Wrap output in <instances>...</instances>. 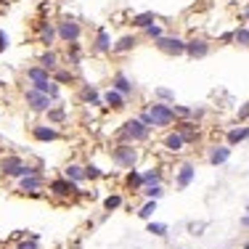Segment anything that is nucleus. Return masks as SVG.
I'll list each match as a JSON object with an SVG mask.
<instances>
[{"mask_svg":"<svg viewBox=\"0 0 249 249\" xmlns=\"http://www.w3.org/2000/svg\"><path fill=\"white\" fill-rule=\"evenodd\" d=\"M183 146H186V141H183V135L178 133V130H170V133L164 135V149L167 151H180Z\"/></svg>","mask_w":249,"mask_h":249,"instance_id":"b1692460","label":"nucleus"},{"mask_svg":"<svg viewBox=\"0 0 249 249\" xmlns=\"http://www.w3.org/2000/svg\"><path fill=\"white\" fill-rule=\"evenodd\" d=\"M56 35L61 43H80L82 37V24L77 19H72V16H64L61 21H56Z\"/></svg>","mask_w":249,"mask_h":249,"instance_id":"7ed1b4c3","label":"nucleus"},{"mask_svg":"<svg viewBox=\"0 0 249 249\" xmlns=\"http://www.w3.org/2000/svg\"><path fill=\"white\" fill-rule=\"evenodd\" d=\"M24 104L29 106V111H35V114H45V111L53 106V98H48L45 93H40L37 88L29 85L24 90Z\"/></svg>","mask_w":249,"mask_h":249,"instance_id":"39448f33","label":"nucleus"},{"mask_svg":"<svg viewBox=\"0 0 249 249\" xmlns=\"http://www.w3.org/2000/svg\"><path fill=\"white\" fill-rule=\"evenodd\" d=\"M111 159H114V164H120V167L133 170L135 162H138V149H135V143H120L111 151Z\"/></svg>","mask_w":249,"mask_h":249,"instance_id":"0eeeda50","label":"nucleus"},{"mask_svg":"<svg viewBox=\"0 0 249 249\" xmlns=\"http://www.w3.org/2000/svg\"><path fill=\"white\" fill-rule=\"evenodd\" d=\"M101 98H104V104L109 106V109H117V111L127 106V96H122V93H120V90H114V88H109V90H106Z\"/></svg>","mask_w":249,"mask_h":249,"instance_id":"4468645a","label":"nucleus"},{"mask_svg":"<svg viewBox=\"0 0 249 249\" xmlns=\"http://www.w3.org/2000/svg\"><path fill=\"white\" fill-rule=\"evenodd\" d=\"M154 21H157V14H154V11H143V14L133 16V27H138V29H146L149 24H154Z\"/></svg>","mask_w":249,"mask_h":249,"instance_id":"bb28decb","label":"nucleus"},{"mask_svg":"<svg viewBox=\"0 0 249 249\" xmlns=\"http://www.w3.org/2000/svg\"><path fill=\"white\" fill-rule=\"evenodd\" d=\"M0 170H3V175H8V178H24V175H32V173H40V164L32 167V164L24 162L21 157L11 154V157H5L3 162H0Z\"/></svg>","mask_w":249,"mask_h":249,"instance_id":"f03ea898","label":"nucleus"},{"mask_svg":"<svg viewBox=\"0 0 249 249\" xmlns=\"http://www.w3.org/2000/svg\"><path fill=\"white\" fill-rule=\"evenodd\" d=\"M90 51L96 53V56H104V53H111V35L106 32V29H98L96 37H93V45Z\"/></svg>","mask_w":249,"mask_h":249,"instance_id":"9d476101","label":"nucleus"},{"mask_svg":"<svg viewBox=\"0 0 249 249\" xmlns=\"http://www.w3.org/2000/svg\"><path fill=\"white\" fill-rule=\"evenodd\" d=\"M151 135V127H146L141 120H127L120 130V138L124 143H138V141H146Z\"/></svg>","mask_w":249,"mask_h":249,"instance_id":"20e7f679","label":"nucleus"},{"mask_svg":"<svg viewBox=\"0 0 249 249\" xmlns=\"http://www.w3.org/2000/svg\"><path fill=\"white\" fill-rule=\"evenodd\" d=\"M220 40H223V43H231V40H233V32H225Z\"/></svg>","mask_w":249,"mask_h":249,"instance_id":"a18cd8bd","label":"nucleus"},{"mask_svg":"<svg viewBox=\"0 0 249 249\" xmlns=\"http://www.w3.org/2000/svg\"><path fill=\"white\" fill-rule=\"evenodd\" d=\"M239 120H241V122H244V120H249V101H247V104L239 109Z\"/></svg>","mask_w":249,"mask_h":249,"instance_id":"37998d69","label":"nucleus"},{"mask_svg":"<svg viewBox=\"0 0 249 249\" xmlns=\"http://www.w3.org/2000/svg\"><path fill=\"white\" fill-rule=\"evenodd\" d=\"M51 80L58 82V85H74V82H77V74H74L69 67H58V69H53V72H51Z\"/></svg>","mask_w":249,"mask_h":249,"instance_id":"aec40b11","label":"nucleus"},{"mask_svg":"<svg viewBox=\"0 0 249 249\" xmlns=\"http://www.w3.org/2000/svg\"><path fill=\"white\" fill-rule=\"evenodd\" d=\"M149 233H154V236H167V225H164V223H151L149 225Z\"/></svg>","mask_w":249,"mask_h":249,"instance_id":"58836bf2","label":"nucleus"},{"mask_svg":"<svg viewBox=\"0 0 249 249\" xmlns=\"http://www.w3.org/2000/svg\"><path fill=\"white\" fill-rule=\"evenodd\" d=\"M247 138H249V127L228 130V146H236V143H241V141H247Z\"/></svg>","mask_w":249,"mask_h":249,"instance_id":"c756f323","label":"nucleus"},{"mask_svg":"<svg viewBox=\"0 0 249 249\" xmlns=\"http://www.w3.org/2000/svg\"><path fill=\"white\" fill-rule=\"evenodd\" d=\"M64 58H67V67L69 69H77L82 64V45L80 43H69L67 45V53H64Z\"/></svg>","mask_w":249,"mask_h":249,"instance_id":"6ab92c4d","label":"nucleus"},{"mask_svg":"<svg viewBox=\"0 0 249 249\" xmlns=\"http://www.w3.org/2000/svg\"><path fill=\"white\" fill-rule=\"evenodd\" d=\"M194 175H196V170H194V164H183L180 170H178V186L186 188L188 183L194 180Z\"/></svg>","mask_w":249,"mask_h":249,"instance_id":"cd10ccee","label":"nucleus"},{"mask_svg":"<svg viewBox=\"0 0 249 249\" xmlns=\"http://www.w3.org/2000/svg\"><path fill=\"white\" fill-rule=\"evenodd\" d=\"M178 133L183 135V141H186V143H194V141L199 138V124L196 122H180L178 124Z\"/></svg>","mask_w":249,"mask_h":249,"instance_id":"4be33fe9","label":"nucleus"},{"mask_svg":"<svg viewBox=\"0 0 249 249\" xmlns=\"http://www.w3.org/2000/svg\"><path fill=\"white\" fill-rule=\"evenodd\" d=\"M51 191L56 194V196H72L80 188H77V183L67 180V178H58V180H51Z\"/></svg>","mask_w":249,"mask_h":249,"instance_id":"ddd939ff","label":"nucleus"},{"mask_svg":"<svg viewBox=\"0 0 249 249\" xmlns=\"http://www.w3.org/2000/svg\"><path fill=\"white\" fill-rule=\"evenodd\" d=\"M154 212H157V199H151V201H149V204H146V207H143V210H141V212H138V215H141V217H143V220H149V217L154 215Z\"/></svg>","mask_w":249,"mask_h":249,"instance_id":"e433bc0d","label":"nucleus"},{"mask_svg":"<svg viewBox=\"0 0 249 249\" xmlns=\"http://www.w3.org/2000/svg\"><path fill=\"white\" fill-rule=\"evenodd\" d=\"M58 40V35H56V24L48 19H40L37 21V43L43 45V48H53V43Z\"/></svg>","mask_w":249,"mask_h":249,"instance_id":"6e6552de","label":"nucleus"},{"mask_svg":"<svg viewBox=\"0 0 249 249\" xmlns=\"http://www.w3.org/2000/svg\"><path fill=\"white\" fill-rule=\"evenodd\" d=\"M228 159H231V146H212V151H210L212 164H225Z\"/></svg>","mask_w":249,"mask_h":249,"instance_id":"393cba45","label":"nucleus"},{"mask_svg":"<svg viewBox=\"0 0 249 249\" xmlns=\"http://www.w3.org/2000/svg\"><path fill=\"white\" fill-rule=\"evenodd\" d=\"M19 249H37V233H32V239H29V241H21Z\"/></svg>","mask_w":249,"mask_h":249,"instance_id":"79ce46f5","label":"nucleus"},{"mask_svg":"<svg viewBox=\"0 0 249 249\" xmlns=\"http://www.w3.org/2000/svg\"><path fill=\"white\" fill-rule=\"evenodd\" d=\"M186 56L188 58H207V56H210V43H207L204 37L186 40Z\"/></svg>","mask_w":249,"mask_h":249,"instance_id":"1a4fd4ad","label":"nucleus"},{"mask_svg":"<svg viewBox=\"0 0 249 249\" xmlns=\"http://www.w3.org/2000/svg\"><path fill=\"white\" fill-rule=\"evenodd\" d=\"M143 194H146L149 199H159L164 191H162V186H159V183H154V186H146V188H143Z\"/></svg>","mask_w":249,"mask_h":249,"instance_id":"f704fd0d","label":"nucleus"},{"mask_svg":"<svg viewBox=\"0 0 249 249\" xmlns=\"http://www.w3.org/2000/svg\"><path fill=\"white\" fill-rule=\"evenodd\" d=\"M104 207H106V210H117V207H122V196H117V194H114V196H106L104 199Z\"/></svg>","mask_w":249,"mask_h":249,"instance_id":"c9c22d12","label":"nucleus"},{"mask_svg":"<svg viewBox=\"0 0 249 249\" xmlns=\"http://www.w3.org/2000/svg\"><path fill=\"white\" fill-rule=\"evenodd\" d=\"M241 223H244V225H249V215H247V217H244V220H241Z\"/></svg>","mask_w":249,"mask_h":249,"instance_id":"49530a36","label":"nucleus"},{"mask_svg":"<svg viewBox=\"0 0 249 249\" xmlns=\"http://www.w3.org/2000/svg\"><path fill=\"white\" fill-rule=\"evenodd\" d=\"M154 96H157V101H162V104H173V101H175V93L170 90V88H157Z\"/></svg>","mask_w":249,"mask_h":249,"instance_id":"2f4dec72","label":"nucleus"},{"mask_svg":"<svg viewBox=\"0 0 249 249\" xmlns=\"http://www.w3.org/2000/svg\"><path fill=\"white\" fill-rule=\"evenodd\" d=\"M19 188H21L24 194H40V188H43V175H40V173H32V175L19 178Z\"/></svg>","mask_w":249,"mask_h":249,"instance_id":"f8f14e48","label":"nucleus"},{"mask_svg":"<svg viewBox=\"0 0 249 249\" xmlns=\"http://www.w3.org/2000/svg\"><path fill=\"white\" fill-rule=\"evenodd\" d=\"M247 249H249V241H247Z\"/></svg>","mask_w":249,"mask_h":249,"instance_id":"09e8293b","label":"nucleus"},{"mask_svg":"<svg viewBox=\"0 0 249 249\" xmlns=\"http://www.w3.org/2000/svg\"><path fill=\"white\" fill-rule=\"evenodd\" d=\"M80 98L85 101V104H90V106H104V98H101V93L96 90V85H82L80 88Z\"/></svg>","mask_w":249,"mask_h":249,"instance_id":"412c9836","label":"nucleus"},{"mask_svg":"<svg viewBox=\"0 0 249 249\" xmlns=\"http://www.w3.org/2000/svg\"><path fill=\"white\" fill-rule=\"evenodd\" d=\"M154 45L167 56H186V40L178 35H162L159 40H154Z\"/></svg>","mask_w":249,"mask_h":249,"instance_id":"423d86ee","label":"nucleus"},{"mask_svg":"<svg viewBox=\"0 0 249 249\" xmlns=\"http://www.w3.org/2000/svg\"><path fill=\"white\" fill-rule=\"evenodd\" d=\"M32 138L35 141H58L61 135H58V130L53 127V124H35V127H32Z\"/></svg>","mask_w":249,"mask_h":249,"instance_id":"f3484780","label":"nucleus"},{"mask_svg":"<svg viewBox=\"0 0 249 249\" xmlns=\"http://www.w3.org/2000/svg\"><path fill=\"white\" fill-rule=\"evenodd\" d=\"M5 48H8V35L0 29V51H5Z\"/></svg>","mask_w":249,"mask_h":249,"instance_id":"c03bdc74","label":"nucleus"},{"mask_svg":"<svg viewBox=\"0 0 249 249\" xmlns=\"http://www.w3.org/2000/svg\"><path fill=\"white\" fill-rule=\"evenodd\" d=\"M154 183H159V170H149V173H143V186H154Z\"/></svg>","mask_w":249,"mask_h":249,"instance_id":"4c0bfd02","label":"nucleus"},{"mask_svg":"<svg viewBox=\"0 0 249 249\" xmlns=\"http://www.w3.org/2000/svg\"><path fill=\"white\" fill-rule=\"evenodd\" d=\"M45 114H48V124H61V122L69 117L64 106H51V109L45 111Z\"/></svg>","mask_w":249,"mask_h":249,"instance_id":"c85d7f7f","label":"nucleus"},{"mask_svg":"<svg viewBox=\"0 0 249 249\" xmlns=\"http://www.w3.org/2000/svg\"><path fill=\"white\" fill-rule=\"evenodd\" d=\"M64 178L72 180V183H82V180H85V167H80V164H67Z\"/></svg>","mask_w":249,"mask_h":249,"instance_id":"a878e982","label":"nucleus"},{"mask_svg":"<svg viewBox=\"0 0 249 249\" xmlns=\"http://www.w3.org/2000/svg\"><path fill=\"white\" fill-rule=\"evenodd\" d=\"M24 77H27V82H29V85H40V82L51 80V72H48V69H43L40 64H35V67H27Z\"/></svg>","mask_w":249,"mask_h":249,"instance_id":"a211bd4d","label":"nucleus"},{"mask_svg":"<svg viewBox=\"0 0 249 249\" xmlns=\"http://www.w3.org/2000/svg\"><path fill=\"white\" fill-rule=\"evenodd\" d=\"M149 111V120H151V127H170L175 122V111H173V104H162V101H151L146 106Z\"/></svg>","mask_w":249,"mask_h":249,"instance_id":"f257e3e1","label":"nucleus"},{"mask_svg":"<svg viewBox=\"0 0 249 249\" xmlns=\"http://www.w3.org/2000/svg\"><path fill=\"white\" fill-rule=\"evenodd\" d=\"M58 61H61V56H58V53L53 51V48H45V51L37 56V64H40L43 69H48V72H53V69H58V67H61Z\"/></svg>","mask_w":249,"mask_h":249,"instance_id":"dca6fc26","label":"nucleus"},{"mask_svg":"<svg viewBox=\"0 0 249 249\" xmlns=\"http://www.w3.org/2000/svg\"><path fill=\"white\" fill-rule=\"evenodd\" d=\"M233 43L241 45V48H249V27H239L233 32Z\"/></svg>","mask_w":249,"mask_h":249,"instance_id":"7c9ffc66","label":"nucleus"},{"mask_svg":"<svg viewBox=\"0 0 249 249\" xmlns=\"http://www.w3.org/2000/svg\"><path fill=\"white\" fill-rule=\"evenodd\" d=\"M135 45H138V37H135V35H122V37L117 40V43H111V53L122 56V53L135 51Z\"/></svg>","mask_w":249,"mask_h":249,"instance_id":"2eb2a0df","label":"nucleus"},{"mask_svg":"<svg viewBox=\"0 0 249 249\" xmlns=\"http://www.w3.org/2000/svg\"><path fill=\"white\" fill-rule=\"evenodd\" d=\"M143 35H146V37H149V40H159V37H162V35H164V29L159 27L157 21H154V24H149V27L143 29Z\"/></svg>","mask_w":249,"mask_h":249,"instance_id":"473e14b6","label":"nucleus"},{"mask_svg":"<svg viewBox=\"0 0 249 249\" xmlns=\"http://www.w3.org/2000/svg\"><path fill=\"white\" fill-rule=\"evenodd\" d=\"M101 175H104V173H101L96 164H88V167H85V178H93V180H96V178H101Z\"/></svg>","mask_w":249,"mask_h":249,"instance_id":"a19ab883","label":"nucleus"},{"mask_svg":"<svg viewBox=\"0 0 249 249\" xmlns=\"http://www.w3.org/2000/svg\"><path fill=\"white\" fill-rule=\"evenodd\" d=\"M111 88H114V90H120L122 96H133V93H135V82L130 80L124 72H117L114 77H111Z\"/></svg>","mask_w":249,"mask_h":249,"instance_id":"9b49d317","label":"nucleus"},{"mask_svg":"<svg viewBox=\"0 0 249 249\" xmlns=\"http://www.w3.org/2000/svg\"><path fill=\"white\" fill-rule=\"evenodd\" d=\"M173 111H175V120H178V117H180V120H191V106H175L173 104Z\"/></svg>","mask_w":249,"mask_h":249,"instance_id":"72a5a7b5","label":"nucleus"},{"mask_svg":"<svg viewBox=\"0 0 249 249\" xmlns=\"http://www.w3.org/2000/svg\"><path fill=\"white\" fill-rule=\"evenodd\" d=\"M32 88H37L40 93H45L48 98H53V104L61 98V85H58V82H53V80H45V82H40V85H32Z\"/></svg>","mask_w":249,"mask_h":249,"instance_id":"5701e85b","label":"nucleus"},{"mask_svg":"<svg viewBox=\"0 0 249 249\" xmlns=\"http://www.w3.org/2000/svg\"><path fill=\"white\" fill-rule=\"evenodd\" d=\"M127 183H130L133 188H141V186H143V175H141V173H135V170H133V173L127 175Z\"/></svg>","mask_w":249,"mask_h":249,"instance_id":"ea45409f","label":"nucleus"},{"mask_svg":"<svg viewBox=\"0 0 249 249\" xmlns=\"http://www.w3.org/2000/svg\"><path fill=\"white\" fill-rule=\"evenodd\" d=\"M244 16H247V19H249V8H247V11H244Z\"/></svg>","mask_w":249,"mask_h":249,"instance_id":"de8ad7c7","label":"nucleus"}]
</instances>
